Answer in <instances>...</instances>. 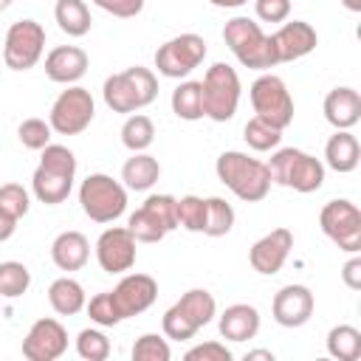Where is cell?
Returning a JSON list of instances; mask_svg holds the SVG:
<instances>
[{
    "label": "cell",
    "instance_id": "8",
    "mask_svg": "<svg viewBox=\"0 0 361 361\" xmlns=\"http://www.w3.org/2000/svg\"><path fill=\"white\" fill-rule=\"evenodd\" d=\"M79 203L82 212L93 220V223H113L124 214L127 209V189L113 180L110 175H87L79 186Z\"/></svg>",
    "mask_w": 361,
    "mask_h": 361
},
{
    "label": "cell",
    "instance_id": "4",
    "mask_svg": "<svg viewBox=\"0 0 361 361\" xmlns=\"http://www.w3.org/2000/svg\"><path fill=\"white\" fill-rule=\"evenodd\" d=\"M268 172H271V183L288 186L302 195H310L324 183V164L296 147L276 149L268 161Z\"/></svg>",
    "mask_w": 361,
    "mask_h": 361
},
{
    "label": "cell",
    "instance_id": "14",
    "mask_svg": "<svg viewBox=\"0 0 361 361\" xmlns=\"http://www.w3.org/2000/svg\"><path fill=\"white\" fill-rule=\"evenodd\" d=\"M45 48V28L37 20H17L6 31L3 62L11 71H28L39 62Z\"/></svg>",
    "mask_w": 361,
    "mask_h": 361
},
{
    "label": "cell",
    "instance_id": "12",
    "mask_svg": "<svg viewBox=\"0 0 361 361\" xmlns=\"http://www.w3.org/2000/svg\"><path fill=\"white\" fill-rule=\"evenodd\" d=\"M93 113H96V104H93L90 90L73 85V87L62 90L56 96V102L51 104L48 124L59 135H79V133H85L90 127Z\"/></svg>",
    "mask_w": 361,
    "mask_h": 361
},
{
    "label": "cell",
    "instance_id": "33",
    "mask_svg": "<svg viewBox=\"0 0 361 361\" xmlns=\"http://www.w3.org/2000/svg\"><path fill=\"white\" fill-rule=\"evenodd\" d=\"M243 138H245V144H248L251 149H257V152H268V149H276V147H279V141H282V130L274 127V124H268V121H262L259 116H254V118L245 124Z\"/></svg>",
    "mask_w": 361,
    "mask_h": 361
},
{
    "label": "cell",
    "instance_id": "38",
    "mask_svg": "<svg viewBox=\"0 0 361 361\" xmlns=\"http://www.w3.org/2000/svg\"><path fill=\"white\" fill-rule=\"evenodd\" d=\"M17 138L28 149H42V147L51 144V124L42 121V118H25L17 130Z\"/></svg>",
    "mask_w": 361,
    "mask_h": 361
},
{
    "label": "cell",
    "instance_id": "25",
    "mask_svg": "<svg viewBox=\"0 0 361 361\" xmlns=\"http://www.w3.org/2000/svg\"><path fill=\"white\" fill-rule=\"evenodd\" d=\"M324 161L330 169L347 175L358 166L361 161V144L350 130H336V135H330V141L324 144Z\"/></svg>",
    "mask_w": 361,
    "mask_h": 361
},
{
    "label": "cell",
    "instance_id": "16",
    "mask_svg": "<svg viewBox=\"0 0 361 361\" xmlns=\"http://www.w3.org/2000/svg\"><path fill=\"white\" fill-rule=\"evenodd\" d=\"M110 299H113V307L118 313V319H130V316H138L144 313L147 307H152V302L158 299V285L152 276L147 274H127L113 290H110Z\"/></svg>",
    "mask_w": 361,
    "mask_h": 361
},
{
    "label": "cell",
    "instance_id": "17",
    "mask_svg": "<svg viewBox=\"0 0 361 361\" xmlns=\"http://www.w3.org/2000/svg\"><path fill=\"white\" fill-rule=\"evenodd\" d=\"M68 350V333L56 319H37L23 338V355L28 361H56Z\"/></svg>",
    "mask_w": 361,
    "mask_h": 361
},
{
    "label": "cell",
    "instance_id": "40",
    "mask_svg": "<svg viewBox=\"0 0 361 361\" xmlns=\"http://www.w3.org/2000/svg\"><path fill=\"white\" fill-rule=\"evenodd\" d=\"M85 307H87L90 322H96V324H102V327H113V324H118V322H121V319H118V313H116V307H113L110 290L96 293Z\"/></svg>",
    "mask_w": 361,
    "mask_h": 361
},
{
    "label": "cell",
    "instance_id": "11",
    "mask_svg": "<svg viewBox=\"0 0 361 361\" xmlns=\"http://www.w3.org/2000/svg\"><path fill=\"white\" fill-rule=\"evenodd\" d=\"M319 226L322 231L347 254L361 251V212L353 200H327L319 212Z\"/></svg>",
    "mask_w": 361,
    "mask_h": 361
},
{
    "label": "cell",
    "instance_id": "23",
    "mask_svg": "<svg viewBox=\"0 0 361 361\" xmlns=\"http://www.w3.org/2000/svg\"><path fill=\"white\" fill-rule=\"evenodd\" d=\"M217 327H220V336L228 341H248L259 330V310L254 305H245V302L228 305L220 313Z\"/></svg>",
    "mask_w": 361,
    "mask_h": 361
},
{
    "label": "cell",
    "instance_id": "7",
    "mask_svg": "<svg viewBox=\"0 0 361 361\" xmlns=\"http://www.w3.org/2000/svg\"><path fill=\"white\" fill-rule=\"evenodd\" d=\"M200 90H203V116H209L212 121L234 118L243 87H240V76L231 65L214 62L206 71V76L200 82Z\"/></svg>",
    "mask_w": 361,
    "mask_h": 361
},
{
    "label": "cell",
    "instance_id": "13",
    "mask_svg": "<svg viewBox=\"0 0 361 361\" xmlns=\"http://www.w3.org/2000/svg\"><path fill=\"white\" fill-rule=\"evenodd\" d=\"M206 59V39L200 34H178L155 51V68L161 76L183 79Z\"/></svg>",
    "mask_w": 361,
    "mask_h": 361
},
{
    "label": "cell",
    "instance_id": "27",
    "mask_svg": "<svg viewBox=\"0 0 361 361\" xmlns=\"http://www.w3.org/2000/svg\"><path fill=\"white\" fill-rule=\"evenodd\" d=\"M48 302L51 307L59 313V316H76L79 310H85L87 305V296H85V288L71 279V276H59L51 282L48 288Z\"/></svg>",
    "mask_w": 361,
    "mask_h": 361
},
{
    "label": "cell",
    "instance_id": "31",
    "mask_svg": "<svg viewBox=\"0 0 361 361\" xmlns=\"http://www.w3.org/2000/svg\"><path fill=\"white\" fill-rule=\"evenodd\" d=\"M152 141H155V124H152L149 116L135 113V116H130L124 121V127H121V144L130 152H144Z\"/></svg>",
    "mask_w": 361,
    "mask_h": 361
},
{
    "label": "cell",
    "instance_id": "28",
    "mask_svg": "<svg viewBox=\"0 0 361 361\" xmlns=\"http://www.w3.org/2000/svg\"><path fill=\"white\" fill-rule=\"evenodd\" d=\"M54 17L59 23V28L68 37H85L90 31V8L85 6V0H56L54 6Z\"/></svg>",
    "mask_w": 361,
    "mask_h": 361
},
{
    "label": "cell",
    "instance_id": "10",
    "mask_svg": "<svg viewBox=\"0 0 361 361\" xmlns=\"http://www.w3.org/2000/svg\"><path fill=\"white\" fill-rule=\"evenodd\" d=\"M248 99H251L254 113L262 121H268L279 130H285L293 121V99H290V90L285 87V82L279 76H274V73L257 76L251 82Z\"/></svg>",
    "mask_w": 361,
    "mask_h": 361
},
{
    "label": "cell",
    "instance_id": "30",
    "mask_svg": "<svg viewBox=\"0 0 361 361\" xmlns=\"http://www.w3.org/2000/svg\"><path fill=\"white\" fill-rule=\"evenodd\" d=\"M327 353L338 361H358L361 358V333L353 324H336L327 333Z\"/></svg>",
    "mask_w": 361,
    "mask_h": 361
},
{
    "label": "cell",
    "instance_id": "41",
    "mask_svg": "<svg viewBox=\"0 0 361 361\" xmlns=\"http://www.w3.org/2000/svg\"><path fill=\"white\" fill-rule=\"evenodd\" d=\"M183 358L186 361H231V350L220 341H203V344L186 350Z\"/></svg>",
    "mask_w": 361,
    "mask_h": 361
},
{
    "label": "cell",
    "instance_id": "42",
    "mask_svg": "<svg viewBox=\"0 0 361 361\" xmlns=\"http://www.w3.org/2000/svg\"><path fill=\"white\" fill-rule=\"evenodd\" d=\"M254 8L262 23H285L290 14V0H257Z\"/></svg>",
    "mask_w": 361,
    "mask_h": 361
},
{
    "label": "cell",
    "instance_id": "49",
    "mask_svg": "<svg viewBox=\"0 0 361 361\" xmlns=\"http://www.w3.org/2000/svg\"><path fill=\"white\" fill-rule=\"evenodd\" d=\"M8 6H11V0H0V14H3V11L8 8Z\"/></svg>",
    "mask_w": 361,
    "mask_h": 361
},
{
    "label": "cell",
    "instance_id": "2",
    "mask_svg": "<svg viewBox=\"0 0 361 361\" xmlns=\"http://www.w3.org/2000/svg\"><path fill=\"white\" fill-rule=\"evenodd\" d=\"M73 175H76L73 152L62 144H48V147H42V158H39V166L34 169L31 189L39 203L56 206L71 195Z\"/></svg>",
    "mask_w": 361,
    "mask_h": 361
},
{
    "label": "cell",
    "instance_id": "20",
    "mask_svg": "<svg viewBox=\"0 0 361 361\" xmlns=\"http://www.w3.org/2000/svg\"><path fill=\"white\" fill-rule=\"evenodd\" d=\"M274 319L282 327H302L313 316V293L305 285H285L276 290L271 302Z\"/></svg>",
    "mask_w": 361,
    "mask_h": 361
},
{
    "label": "cell",
    "instance_id": "9",
    "mask_svg": "<svg viewBox=\"0 0 361 361\" xmlns=\"http://www.w3.org/2000/svg\"><path fill=\"white\" fill-rule=\"evenodd\" d=\"M178 200L172 195H149L141 209H135L127 220L130 234L135 243H158L164 240L172 228H178Z\"/></svg>",
    "mask_w": 361,
    "mask_h": 361
},
{
    "label": "cell",
    "instance_id": "19",
    "mask_svg": "<svg viewBox=\"0 0 361 361\" xmlns=\"http://www.w3.org/2000/svg\"><path fill=\"white\" fill-rule=\"evenodd\" d=\"M271 45H274L276 62H293V59L307 56L319 45V34H316V28L310 23L290 20L279 31L271 34Z\"/></svg>",
    "mask_w": 361,
    "mask_h": 361
},
{
    "label": "cell",
    "instance_id": "35",
    "mask_svg": "<svg viewBox=\"0 0 361 361\" xmlns=\"http://www.w3.org/2000/svg\"><path fill=\"white\" fill-rule=\"evenodd\" d=\"M76 353H79L85 361H104V358L110 355V338H107L102 330L85 327V330L76 336Z\"/></svg>",
    "mask_w": 361,
    "mask_h": 361
},
{
    "label": "cell",
    "instance_id": "44",
    "mask_svg": "<svg viewBox=\"0 0 361 361\" xmlns=\"http://www.w3.org/2000/svg\"><path fill=\"white\" fill-rule=\"evenodd\" d=\"M341 279L350 290H361V257H353L341 268Z\"/></svg>",
    "mask_w": 361,
    "mask_h": 361
},
{
    "label": "cell",
    "instance_id": "3",
    "mask_svg": "<svg viewBox=\"0 0 361 361\" xmlns=\"http://www.w3.org/2000/svg\"><path fill=\"white\" fill-rule=\"evenodd\" d=\"M104 104L113 113H135L155 102L158 96V79L149 68L133 65L121 73H113L104 79Z\"/></svg>",
    "mask_w": 361,
    "mask_h": 361
},
{
    "label": "cell",
    "instance_id": "47",
    "mask_svg": "<svg viewBox=\"0 0 361 361\" xmlns=\"http://www.w3.org/2000/svg\"><path fill=\"white\" fill-rule=\"evenodd\" d=\"M251 358H265V361H274V353H268V350H251V353H245V361H251Z\"/></svg>",
    "mask_w": 361,
    "mask_h": 361
},
{
    "label": "cell",
    "instance_id": "29",
    "mask_svg": "<svg viewBox=\"0 0 361 361\" xmlns=\"http://www.w3.org/2000/svg\"><path fill=\"white\" fill-rule=\"evenodd\" d=\"M172 113L183 121L203 118V90L200 82H180L172 90Z\"/></svg>",
    "mask_w": 361,
    "mask_h": 361
},
{
    "label": "cell",
    "instance_id": "15",
    "mask_svg": "<svg viewBox=\"0 0 361 361\" xmlns=\"http://www.w3.org/2000/svg\"><path fill=\"white\" fill-rule=\"evenodd\" d=\"M96 259L107 274H127L135 265V237L127 226L104 228L96 240Z\"/></svg>",
    "mask_w": 361,
    "mask_h": 361
},
{
    "label": "cell",
    "instance_id": "24",
    "mask_svg": "<svg viewBox=\"0 0 361 361\" xmlns=\"http://www.w3.org/2000/svg\"><path fill=\"white\" fill-rule=\"evenodd\" d=\"M90 257V243L82 231H62L51 243V259L59 271H79Z\"/></svg>",
    "mask_w": 361,
    "mask_h": 361
},
{
    "label": "cell",
    "instance_id": "32",
    "mask_svg": "<svg viewBox=\"0 0 361 361\" xmlns=\"http://www.w3.org/2000/svg\"><path fill=\"white\" fill-rule=\"evenodd\" d=\"M234 226V209L223 197H206V220H203V234L209 237H223Z\"/></svg>",
    "mask_w": 361,
    "mask_h": 361
},
{
    "label": "cell",
    "instance_id": "43",
    "mask_svg": "<svg viewBox=\"0 0 361 361\" xmlns=\"http://www.w3.org/2000/svg\"><path fill=\"white\" fill-rule=\"evenodd\" d=\"M99 8H104L107 14L113 17H121V20H130L135 14H141L144 8V0H93Z\"/></svg>",
    "mask_w": 361,
    "mask_h": 361
},
{
    "label": "cell",
    "instance_id": "48",
    "mask_svg": "<svg viewBox=\"0 0 361 361\" xmlns=\"http://www.w3.org/2000/svg\"><path fill=\"white\" fill-rule=\"evenodd\" d=\"M341 6H344L347 11H355V14L361 11V0H341Z\"/></svg>",
    "mask_w": 361,
    "mask_h": 361
},
{
    "label": "cell",
    "instance_id": "46",
    "mask_svg": "<svg viewBox=\"0 0 361 361\" xmlns=\"http://www.w3.org/2000/svg\"><path fill=\"white\" fill-rule=\"evenodd\" d=\"M212 6H217V8H240V6H245L248 0H209Z\"/></svg>",
    "mask_w": 361,
    "mask_h": 361
},
{
    "label": "cell",
    "instance_id": "22",
    "mask_svg": "<svg viewBox=\"0 0 361 361\" xmlns=\"http://www.w3.org/2000/svg\"><path fill=\"white\" fill-rule=\"evenodd\" d=\"M324 118L327 124H333L336 130H350L358 124L361 118V96L355 87H333L324 96Z\"/></svg>",
    "mask_w": 361,
    "mask_h": 361
},
{
    "label": "cell",
    "instance_id": "37",
    "mask_svg": "<svg viewBox=\"0 0 361 361\" xmlns=\"http://www.w3.org/2000/svg\"><path fill=\"white\" fill-rule=\"evenodd\" d=\"M169 358H172V350L166 338L158 333H144L133 344V361H169Z\"/></svg>",
    "mask_w": 361,
    "mask_h": 361
},
{
    "label": "cell",
    "instance_id": "34",
    "mask_svg": "<svg viewBox=\"0 0 361 361\" xmlns=\"http://www.w3.org/2000/svg\"><path fill=\"white\" fill-rule=\"evenodd\" d=\"M31 285V271L23 265V262H0V296L6 299H17L28 290Z\"/></svg>",
    "mask_w": 361,
    "mask_h": 361
},
{
    "label": "cell",
    "instance_id": "6",
    "mask_svg": "<svg viewBox=\"0 0 361 361\" xmlns=\"http://www.w3.org/2000/svg\"><path fill=\"white\" fill-rule=\"evenodd\" d=\"M223 39L231 48V54L240 59V65H245V68L268 71V68L279 65L274 45H271V37L262 34L259 23H254L248 17H231L223 28Z\"/></svg>",
    "mask_w": 361,
    "mask_h": 361
},
{
    "label": "cell",
    "instance_id": "36",
    "mask_svg": "<svg viewBox=\"0 0 361 361\" xmlns=\"http://www.w3.org/2000/svg\"><path fill=\"white\" fill-rule=\"evenodd\" d=\"M178 226H183L186 231H200L203 234V220H206V200L197 195H186L178 200Z\"/></svg>",
    "mask_w": 361,
    "mask_h": 361
},
{
    "label": "cell",
    "instance_id": "45",
    "mask_svg": "<svg viewBox=\"0 0 361 361\" xmlns=\"http://www.w3.org/2000/svg\"><path fill=\"white\" fill-rule=\"evenodd\" d=\"M14 228H17V217H11L8 212L0 209V243H6L14 234Z\"/></svg>",
    "mask_w": 361,
    "mask_h": 361
},
{
    "label": "cell",
    "instance_id": "18",
    "mask_svg": "<svg viewBox=\"0 0 361 361\" xmlns=\"http://www.w3.org/2000/svg\"><path fill=\"white\" fill-rule=\"evenodd\" d=\"M290 248H293V231L279 226V228L268 231L265 237H259V240L251 245L248 262H251V268H254L257 274L274 276V274L282 271V265H285Z\"/></svg>",
    "mask_w": 361,
    "mask_h": 361
},
{
    "label": "cell",
    "instance_id": "1",
    "mask_svg": "<svg viewBox=\"0 0 361 361\" xmlns=\"http://www.w3.org/2000/svg\"><path fill=\"white\" fill-rule=\"evenodd\" d=\"M214 172L220 178V183H226L240 200L245 203H257L268 195L271 189V172L268 164H262L259 158H251L245 152L228 149L217 158Z\"/></svg>",
    "mask_w": 361,
    "mask_h": 361
},
{
    "label": "cell",
    "instance_id": "39",
    "mask_svg": "<svg viewBox=\"0 0 361 361\" xmlns=\"http://www.w3.org/2000/svg\"><path fill=\"white\" fill-rule=\"evenodd\" d=\"M28 206H31V200H28V192L20 186V183H6V186H0V209L3 212H8L11 217H25L28 214Z\"/></svg>",
    "mask_w": 361,
    "mask_h": 361
},
{
    "label": "cell",
    "instance_id": "5",
    "mask_svg": "<svg viewBox=\"0 0 361 361\" xmlns=\"http://www.w3.org/2000/svg\"><path fill=\"white\" fill-rule=\"evenodd\" d=\"M214 296L203 288L186 290L161 319V330L172 341H189L200 327H206L214 319Z\"/></svg>",
    "mask_w": 361,
    "mask_h": 361
},
{
    "label": "cell",
    "instance_id": "21",
    "mask_svg": "<svg viewBox=\"0 0 361 361\" xmlns=\"http://www.w3.org/2000/svg\"><path fill=\"white\" fill-rule=\"evenodd\" d=\"M87 71V54L79 45H56L45 56V76L56 85H73Z\"/></svg>",
    "mask_w": 361,
    "mask_h": 361
},
{
    "label": "cell",
    "instance_id": "26",
    "mask_svg": "<svg viewBox=\"0 0 361 361\" xmlns=\"http://www.w3.org/2000/svg\"><path fill=\"white\" fill-rule=\"evenodd\" d=\"M158 178H161V164L147 152H133V158H127V164L121 166L124 189L133 192H147Z\"/></svg>",
    "mask_w": 361,
    "mask_h": 361
}]
</instances>
